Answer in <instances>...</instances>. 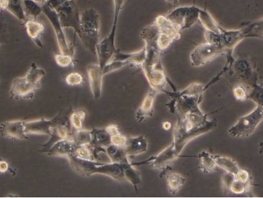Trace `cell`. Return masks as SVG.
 Wrapping results in <instances>:
<instances>
[{
	"instance_id": "4dcf8cb0",
	"label": "cell",
	"mask_w": 263,
	"mask_h": 198,
	"mask_svg": "<svg viewBox=\"0 0 263 198\" xmlns=\"http://www.w3.org/2000/svg\"><path fill=\"white\" fill-rule=\"evenodd\" d=\"M86 114L83 110L74 111L69 116V122L73 131L83 129V120L86 118Z\"/></svg>"
},
{
	"instance_id": "9c48e42d",
	"label": "cell",
	"mask_w": 263,
	"mask_h": 198,
	"mask_svg": "<svg viewBox=\"0 0 263 198\" xmlns=\"http://www.w3.org/2000/svg\"><path fill=\"white\" fill-rule=\"evenodd\" d=\"M43 13L47 17L49 23H51L52 28H53L60 53L66 54V55H70L73 57L74 53H75V49H74V46L69 43L67 38H66L64 29L62 26L60 17H59L57 11L46 3H45L43 6Z\"/></svg>"
},
{
	"instance_id": "836d02e7",
	"label": "cell",
	"mask_w": 263,
	"mask_h": 198,
	"mask_svg": "<svg viewBox=\"0 0 263 198\" xmlns=\"http://www.w3.org/2000/svg\"><path fill=\"white\" fill-rule=\"evenodd\" d=\"M251 189V184L244 183L235 178L230 186V191L234 194H243L250 192Z\"/></svg>"
},
{
	"instance_id": "30bf717a",
	"label": "cell",
	"mask_w": 263,
	"mask_h": 198,
	"mask_svg": "<svg viewBox=\"0 0 263 198\" xmlns=\"http://www.w3.org/2000/svg\"><path fill=\"white\" fill-rule=\"evenodd\" d=\"M226 54L222 46L214 43H201L192 50L190 55V63L193 67H201L219 56Z\"/></svg>"
},
{
	"instance_id": "e575fe53",
	"label": "cell",
	"mask_w": 263,
	"mask_h": 198,
	"mask_svg": "<svg viewBox=\"0 0 263 198\" xmlns=\"http://www.w3.org/2000/svg\"><path fill=\"white\" fill-rule=\"evenodd\" d=\"M74 156L79 157V158L85 159V160H94L92 147L89 145H77Z\"/></svg>"
},
{
	"instance_id": "d6a6232c",
	"label": "cell",
	"mask_w": 263,
	"mask_h": 198,
	"mask_svg": "<svg viewBox=\"0 0 263 198\" xmlns=\"http://www.w3.org/2000/svg\"><path fill=\"white\" fill-rule=\"evenodd\" d=\"M72 139L75 140L77 145H90L91 133L90 130L81 129L79 131H73Z\"/></svg>"
},
{
	"instance_id": "484cf974",
	"label": "cell",
	"mask_w": 263,
	"mask_h": 198,
	"mask_svg": "<svg viewBox=\"0 0 263 198\" xmlns=\"http://www.w3.org/2000/svg\"><path fill=\"white\" fill-rule=\"evenodd\" d=\"M106 150L108 157L112 163L123 165L129 160V156L126 154L125 148L110 145L106 148Z\"/></svg>"
},
{
	"instance_id": "bcb514c9",
	"label": "cell",
	"mask_w": 263,
	"mask_h": 198,
	"mask_svg": "<svg viewBox=\"0 0 263 198\" xmlns=\"http://www.w3.org/2000/svg\"><path fill=\"white\" fill-rule=\"evenodd\" d=\"M167 3H170V4L173 5L174 7H176L177 6L178 3H179V0H165Z\"/></svg>"
},
{
	"instance_id": "f1b7e54d",
	"label": "cell",
	"mask_w": 263,
	"mask_h": 198,
	"mask_svg": "<svg viewBox=\"0 0 263 198\" xmlns=\"http://www.w3.org/2000/svg\"><path fill=\"white\" fill-rule=\"evenodd\" d=\"M246 38L263 39V17L242 28Z\"/></svg>"
},
{
	"instance_id": "ee69618b",
	"label": "cell",
	"mask_w": 263,
	"mask_h": 198,
	"mask_svg": "<svg viewBox=\"0 0 263 198\" xmlns=\"http://www.w3.org/2000/svg\"><path fill=\"white\" fill-rule=\"evenodd\" d=\"M106 131H108V133H109V134H110V136L114 135V134H119V133H120V129H119L118 126L116 124H114V123H112V124L108 125L107 127L106 128Z\"/></svg>"
},
{
	"instance_id": "5b68a950",
	"label": "cell",
	"mask_w": 263,
	"mask_h": 198,
	"mask_svg": "<svg viewBox=\"0 0 263 198\" xmlns=\"http://www.w3.org/2000/svg\"><path fill=\"white\" fill-rule=\"evenodd\" d=\"M79 38L86 49L97 55L100 42V18L98 11L94 8L85 9L80 14Z\"/></svg>"
},
{
	"instance_id": "52a82bcc",
	"label": "cell",
	"mask_w": 263,
	"mask_h": 198,
	"mask_svg": "<svg viewBox=\"0 0 263 198\" xmlns=\"http://www.w3.org/2000/svg\"><path fill=\"white\" fill-rule=\"evenodd\" d=\"M263 120V107L257 106L253 111L240 117L236 123L229 129V134L236 138H246L256 131Z\"/></svg>"
},
{
	"instance_id": "7402d4cb",
	"label": "cell",
	"mask_w": 263,
	"mask_h": 198,
	"mask_svg": "<svg viewBox=\"0 0 263 198\" xmlns=\"http://www.w3.org/2000/svg\"><path fill=\"white\" fill-rule=\"evenodd\" d=\"M91 142L92 147H102V148H107L111 145L110 134L105 128H93L90 130Z\"/></svg>"
},
{
	"instance_id": "60d3db41",
	"label": "cell",
	"mask_w": 263,
	"mask_h": 198,
	"mask_svg": "<svg viewBox=\"0 0 263 198\" xmlns=\"http://www.w3.org/2000/svg\"><path fill=\"white\" fill-rule=\"evenodd\" d=\"M236 178L237 180L240 181V182H244V183L251 184V175L250 173L245 169H239V171L236 173L235 175Z\"/></svg>"
},
{
	"instance_id": "1f68e13d",
	"label": "cell",
	"mask_w": 263,
	"mask_h": 198,
	"mask_svg": "<svg viewBox=\"0 0 263 198\" xmlns=\"http://www.w3.org/2000/svg\"><path fill=\"white\" fill-rule=\"evenodd\" d=\"M248 99L253 100L257 106L263 107V86L258 84L257 81L252 85L251 89L249 92Z\"/></svg>"
},
{
	"instance_id": "7a4b0ae2",
	"label": "cell",
	"mask_w": 263,
	"mask_h": 198,
	"mask_svg": "<svg viewBox=\"0 0 263 198\" xmlns=\"http://www.w3.org/2000/svg\"><path fill=\"white\" fill-rule=\"evenodd\" d=\"M71 168L77 174L83 177H90L96 174L106 176L117 182H125L123 165L112 162H101L85 160L72 155L67 159Z\"/></svg>"
},
{
	"instance_id": "74e56055",
	"label": "cell",
	"mask_w": 263,
	"mask_h": 198,
	"mask_svg": "<svg viewBox=\"0 0 263 198\" xmlns=\"http://www.w3.org/2000/svg\"><path fill=\"white\" fill-rule=\"evenodd\" d=\"M66 83L71 86H79L83 83V77L79 73H71L66 77Z\"/></svg>"
},
{
	"instance_id": "603a6c76",
	"label": "cell",
	"mask_w": 263,
	"mask_h": 198,
	"mask_svg": "<svg viewBox=\"0 0 263 198\" xmlns=\"http://www.w3.org/2000/svg\"><path fill=\"white\" fill-rule=\"evenodd\" d=\"M123 173H124L125 180L129 182L135 190L138 191L139 185L142 184V177L140 173L135 168L134 165L132 164L130 160L123 164Z\"/></svg>"
},
{
	"instance_id": "ab89813d",
	"label": "cell",
	"mask_w": 263,
	"mask_h": 198,
	"mask_svg": "<svg viewBox=\"0 0 263 198\" xmlns=\"http://www.w3.org/2000/svg\"><path fill=\"white\" fill-rule=\"evenodd\" d=\"M236 177L234 174H230V173L226 172L222 177V188L224 192L228 194L230 191V186L233 181L235 180Z\"/></svg>"
},
{
	"instance_id": "4fadbf2b",
	"label": "cell",
	"mask_w": 263,
	"mask_h": 198,
	"mask_svg": "<svg viewBox=\"0 0 263 198\" xmlns=\"http://www.w3.org/2000/svg\"><path fill=\"white\" fill-rule=\"evenodd\" d=\"M244 39H246V37L242 29L228 30V29H225L222 27L219 44L225 49L226 54L227 55V65L230 67H231L232 64L234 61L232 57L233 50Z\"/></svg>"
},
{
	"instance_id": "5bb4252c",
	"label": "cell",
	"mask_w": 263,
	"mask_h": 198,
	"mask_svg": "<svg viewBox=\"0 0 263 198\" xmlns=\"http://www.w3.org/2000/svg\"><path fill=\"white\" fill-rule=\"evenodd\" d=\"M25 120H9L0 124V135L5 138L13 140H27L28 135L25 133Z\"/></svg>"
},
{
	"instance_id": "8fae6325",
	"label": "cell",
	"mask_w": 263,
	"mask_h": 198,
	"mask_svg": "<svg viewBox=\"0 0 263 198\" xmlns=\"http://www.w3.org/2000/svg\"><path fill=\"white\" fill-rule=\"evenodd\" d=\"M63 29L72 28L75 33L79 35L80 27V14L75 0H66L55 7Z\"/></svg>"
},
{
	"instance_id": "277c9868",
	"label": "cell",
	"mask_w": 263,
	"mask_h": 198,
	"mask_svg": "<svg viewBox=\"0 0 263 198\" xmlns=\"http://www.w3.org/2000/svg\"><path fill=\"white\" fill-rule=\"evenodd\" d=\"M46 71L35 63H32L24 77H16L11 84V97L15 100L32 99L35 92L41 87V80Z\"/></svg>"
},
{
	"instance_id": "f546056e",
	"label": "cell",
	"mask_w": 263,
	"mask_h": 198,
	"mask_svg": "<svg viewBox=\"0 0 263 198\" xmlns=\"http://www.w3.org/2000/svg\"><path fill=\"white\" fill-rule=\"evenodd\" d=\"M26 16L32 20H37L43 13V6L34 0H23Z\"/></svg>"
},
{
	"instance_id": "cb8c5ba5",
	"label": "cell",
	"mask_w": 263,
	"mask_h": 198,
	"mask_svg": "<svg viewBox=\"0 0 263 198\" xmlns=\"http://www.w3.org/2000/svg\"><path fill=\"white\" fill-rule=\"evenodd\" d=\"M198 157L200 160L199 168L202 172L205 173V174H210V173H214L217 171L219 168L216 165L213 154L203 151L198 154Z\"/></svg>"
},
{
	"instance_id": "3957f363",
	"label": "cell",
	"mask_w": 263,
	"mask_h": 198,
	"mask_svg": "<svg viewBox=\"0 0 263 198\" xmlns=\"http://www.w3.org/2000/svg\"><path fill=\"white\" fill-rule=\"evenodd\" d=\"M216 126L217 120H209L206 123L199 128H191L183 118L178 117L177 122L173 128V140L168 148L178 158L190 142L199 136L210 132Z\"/></svg>"
},
{
	"instance_id": "d4e9b609",
	"label": "cell",
	"mask_w": 263,
	"mask_h": 198,
	"mask_svg": "<svg viewBox=\"0 0 263 198\" xmlns=\"http://www.w3.org/2000/svg\"><path fill=\"white\" fill-rule=\"evenodd\" d=\"M199 21L203 26L205 30L211 31L213 32H221L222 26L218 24L217 22L213 18V15L206 9H202L201 8L200 12H199Z\"/></svg>"
},
{
	"instance_id": "7dc6e473",
	"label": "cell",
	"mask_w": 263,
	"mask_h": 198,
	"mask_svg": "<svg viewBox=\"0 0 263 198\" xmlns=\"http://www.w3.org/2000/svg\"><path fill=\"white\" fill-rule=\"evenodd\" d=\"M258 148H259V154H263V142L261 141L260 143L258 145Z\"/></svg>"
},
{
	"instance_id": "f35d334b",
	"label": "cell",
	"mask_w": 263,
	"mask_h": 198,
	"mask_svg": "<svg viewBox=\"0 0 263 198\" xmlns=\"http://www.w3.org/2000/svg\"><path fill=\"white\" fill-rule=\"evenodd\" d=\"M128 137L123 135L121 132L111 136V145H115L120 148H125L127 143Z\"/></svg>"
},
{
	"instance_id": "4316f807",
	"label": "cell",
	"mask_w": 263,
	"mask_h": 198,
	"mask_svg": "<svg viewBox=\"0 0 263 198\" xmlns=\"http://www.w3.org/2000/svg\"><path fill=\"white\" fill-rule=\"evenodd\" d=\"M215 160L218 168L225 171V172L230 173V174L236 175V173L240 169L239 165H237L235 160L225 156L214 155Z\"/></svg>"
},
{
	"instance_id": "6da1fadb",
	"label": "cell",
	"mask_w": 263,
	"mask_h": 198,
	"mask_svg": "<svg viewBox=\"0 0 263 198\" xmlns=\"http://www.w3.org/2000/svg\"><path fill=\"white\" fill-rule=\"evenodd\" d=\"M159 32L157 25L153 23L142 28L139 35L145 43V58L141 68L151 89L160 94L165 92L168 78L161 60L162 51L158 46Z\"/></svg>"
},
{
	"instance_id": "8d00e7d4",
	"label": "cell",
	"mask_w": 263,
	"mask_h": 198,
	"mask_svg": "<svg viewBox=\"0 0 263 198\" xmlns=\"http://www.w3.org/2000/svg\"><path fill=\"white\" fill-rule=\"evenodd\" d=\"M55 61L60 67L66 68L71 66L73 63V57L66 54H55Z\"/></svg>"
},
{
	"instance_id": "ffe728a7",
	"label": "cell",
	"mask_w": 263,
	"mask_h": 198,
	"mask_svg": "<svg viewBox=\"0 0 263 198\" xmlns=\"http://www.w3.org/2000/svg\"><path fill=\"white\" fill-rule=\"evenodd\" d=\"M25 29L29 38L35 43L39 47H43V44L42 42V37L44 33V25L37 20L27 18V20L23 23Z\"/></svg>"
},
{
	"instance_id": "9a60e30c",
	"label": "cell",
	"mask_w": 263,
	"mask_h": 198,
	"mask_svg": "<svg viewBox=\"0 0 263 198\" xmlns=\"http://www.w3.org/2000/svg\"><path fill=\"white\" fill-rule=\"evenodd\" d=\"M88 78L89 87L93 98L99 100L102 96L103 80L105 77L103 68L99 64H91L87 67Z\"/></svg>"
},
{
	"instance_id": "8992f818",
	"label": "cell",
	"mask_w": 263,
	"mask_h": 198,
	"mask_svg": "<svg viewBox=\"0 0 263 198\" xmlns=\"http://www.w3.org/2000/svg\"><path fill=\"white\" fill-rule=\"evenodd\" d=\"M114 15L112 28L109 35L103 40H100L97 49V56L98 58V64L102 68L104 67L114 58L115 54L118 52L116 46V37H117V27H118L119 18L122 9L126 3V0H114Z\"/></svg>"
},
{
	"instance_id": "f6af8a7d",
	"label": "cell",
	"mask_w": 263,
	"mask_h": 198,
	"mask_svg": "<svg viewBox=\"0 0 263 198\" xmlns=\"http://www.w3.org/2000/svg\"><path fill=\"white\" fill-rule=\"evenodd\" d=\"M172 124L170 122L166 121L164 122L163 124H162V128H163L165 131H168V130L171 128Z\"/></svg>"
},
{
	"instance_id": "2e32d148",
	"label": "cell",
	"mask_w": 263,
	"mask_h": 198,
	"mask_svg": "<svg viewBox=\"0 0 263 198\" xmlns=\"http://www.w3.org/2000/svg\"><path fill=\"white\" fill-rule=\"evenodd\" d=\"M231 69H233V74L236 76L240 83L248 86L249 84L252 86L253 84V71L251 63L247 59H239L234 60L232 64Z\"/></svg>"
},
{
	"instance_id": "c3c4849f",
	"label": "cell",
	"mask_w": 263,
	"mask_h": 198,
	"mask_svg": "<svg viewBox=\"0 0 263 198\" xmlns=\"http://www.w3.org/2000/svg\"><path fill=\"white\" fill-rule=\"evenodd\" d=\"M34 1L37 2V3H40V5L43 6V5H44L48 0H34Z\"/></svg>"
},
{
	"instance_id": "b9f144b4",
	"label": "cell",
	"mask_w": 263,
	"mask_h": 198,
	"mask_svg": "<svg viewBox=\"0 0 263 198\" xmlns=\"http://www.w3.org/2000/svg\"><path fill=\"white\" fill-rule=\"evenodd\" d=\"M7 39V26L4 16L1 15L0 18V45L3 44Z\"/></svg>"
},
{
	"instance_id": "d590c367",
	"label": "cell",
	"mask_w": 263,
	"mask_h": 198,
	"mask_svg": "<svg viewBox=\"0 0 263 198\" xmlns=\"http://www.w3.org/2000/svg\"><path fill=\"white\" fill-rule=\"evenodd\" d=\"M249 92H250V91H249L248 86L242 84V83L236 85L233 87V96L239 101L247 100L249 97Z\"/></svg>"
},
{
	"instance_id": "83f0119b",
	"label": "cell",
	"mask_w": 263,
	"mask_h": 198,
	"mask_svg": "<svg viewBox=\"0 0 263 198\" xmlns=\"http://www.w3.org/2000/svg\"><path fill=\"white\" fill-rule=\"evenodd\" d=\"M6 11L14 15L23 24L27 20L23 0H9Z\"/></svg>"
},
{
	"instance_id": "d6986e66",
	"label": "cell",
	"mask_w": 263,
	"mask_h": 198,
	"mask_svg": "<svg viewBox=\"0 0 263 198\" xmlns=\"http://www.w3.org/2000/svg\"><path fill=\"white\" fill-rule=\"evenodd\" d=\"M148 147L147 137L144 135H139L137 137H128L125 150L129 157H136L146 152Z\"/></svg>"
},
{
	"instance_id": "7bdbcfd3",
	"label": "cell",
	"mask_w": 263,
	"mask_h": 198,
	"mask_svg": "<svg viewBox=\"0 0 263 198\" xmlns=\"http://www.w3.org/2000/svg\"><path fill=\"white\" fill-rule=\"evenodd\" d=\"M7 171H9L11 174H15V171H13L12 168L9 166V163L7 161L0 159V174H5Z\"/></svg>"
},
{
	"instance_id": "7c38bea8",
	"label": "cell",
	"mask_w": 263,
	"mask_h": 198,
	"mask_svg": "<svg viewBox=\"0 0 263 198\" xmlns=\"http://www.w3.org/2000/svg\"><path fill=\"white\" fill-rule=\"evenodd\" d=\"M68 120H69V117L62 115L61 113H59L54 118L51 120L40 118L32 121H25V133L28 136L33 135V134L50 136L54 127Z\"/></svg>"
},
{
	"instance_id": "ba28073f",
	"label": "cell",
	"mask_w": 263,
	"mask_h": 198,
	"mask_svg": "<svg viewBox=\"0 0 263 198\" xmlns=\"http://www.w3.org/2000/svg\"><path fill=\"white\" fill-rule=\"evenodd\" d=\"M200 9L196 5L176 6L165 16L182 32L190 29L199 21Z\"/></svg>"
},
{
	"instance_id": "ac0fdd59",
	"label": "cell",
	"mask_w": 263,
	"mask_h": 198,
	"mask_svg": "<svg viewBox=\"0 0 263 198\" xmlns=\"http://www.w3.org/2000/svg\"><path fill=\"white\" fill-rule=\"evenodd\" d=\"M158 94H159L156 91L152 89L146 94L140 106L136 111V119L138 123H142L147 119L153 117V112H154L155 100Z\"/></svg>"
},
{
	"instance_id": "44dd1931",
	"label": "cell",
	"mask_w": 263,
	"mask_h": 198,
	"mask_svg": "<svg viewBox=\"0 0 263 198\" xmlns=\"http://www.w3.org/2000/svg\"><path fill=\"white\" fill-rule=\"evenodd\" d=\"M167 188L172 195H176L185 183V178L179 173L172 172L171 169L165 171Z\"/></svg>"
},
{
	"instance_id": "e0dca14e",
	"label": "cell",
	"mask_w": 263,
	"mask_h": 198,
	"mask_svg": "<svg viewBox=\"0 0 263 198\" xmlns=\"http://www.w3.org/2000/svg\"><path fill=\"white\" fill-rule=\"evenodd\" d=\"M77 146L73 139H63L54 143L45 154L51 157H66L68 159L74 155Z\"/></svg>"
}]
</instances>
